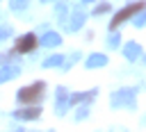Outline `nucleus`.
<instances>
[{"label": "nucleus", "mask_w": 146, "mask_h": 132, "mask_svg": "<svg viewBox=\"0 0 146 132\" xmlns=\"http://www.w3.org/2000/svg\"><path fill=\"white\" fill-rule=\"evenodd\" d=\"M43 93H46V82H34V84H30V86H23L18 93H16V98H18V102H25V105H32V102H39L41 98H43Z\"/></svg>", "instance_id": "nucleus-1"}, {"label": "nucleus", "mask_w": 146, "mask_h": 132, "mask_svg": "<svg viewBox=\"0 0 146 132\" xmlns=\"http://www.w3.org/2000/svg\"><path fill=\"white\" fill-rule=\"evenodd\" d=\"M139 9H146V2L144 0H137V2H130V5H125L123 9H119L116 14H114V18H112V23H110V30H116L121 23H125V20H130Z\"/></svg>", "instance_id": "nucleus-2"}, {"label": "nucleus", "mask_w": 146, "mask_h": 132, "mask_svg": "<svg viewBox=\"0 0 146 132\" xmlns=\"http://www.w3.org/2000/svg\"><path fill=\"white\" fill-rule=\"evenodd\" d=\"M135 93H137V89L123 86V89L112 93L110 102H112V107H130V109H135Z\"/></svg>", "instance_id": "nucleus-3"}, {"label": "nucleus", "mask_w": 146, "mask_h": 132, "mask_svg": "<svg viewBox=\"0 0 146 132\" xmlns=\"http://www.w3.org/2000/svg\"><path fill=\"white\" fill-rule=\"evenodd\" d=\"M36 46H39V41H36V36H34L32 32L16 39V52H32Z\"/></svg>", "instance_id": "nucleus-4"}, {"label": "nucleus", "mask_w": 146, "mask_h": 132, "mask_svg": "<svg viewBox=\"0 0 146 132\" xmlns=\"http://www.w3.org/2000/svg\"><path fill=\"white\" fill-rule=\"evenodd\" d=\"M55 112L59 114V116H64L66 114V109H68V105H71V100H68V91L64 89V86H57V91H55Z\"/></svg>", "instance_id": "nucleus-5"}, {"label": "nucleus", "mask_w": 146, "mask_h": 132, "mask_svg": "<svg viewBox=\"0 0 146 132\" xmlns=\"http://www.w3.org/2000/svg\"><path fill=\"white\" fill-rule=\"evenodd\" d=\"M39 116H41V107H39V105L14 112V118H21V121H34V118H39Z\"/></svg>", "instance_id": "nucleus-6"}, {"label": "nucleus", "mask_w": 146, "mask_h": 132, "mask_svg": "<svg viewBox=\"0 0 146 132\" xmlns=\"http://www.w3.org/2000/svg\"><path fill=\"white\" fill-rule=\"evenodd\" d=\"M84 18H87L84 9H80V7H78V9L71 14V20H68V27H66V30H68V32H78V30L84 25Z\"/></svg>", "instance_id": "nucleus-7"}, {"label": "nucleus", "mask_w": 146, "mask_h": 132, "mask_svg": "<svg viewBox=\"0 0 146 132\" xmlns=\"http://www.w3.org/2000/svg\"><path fill=\"white\" fill-rule=\"evenodd\" d=\"M96 96H98V89H91V91H78V93H71L68 100H71L73 105H82V102H91Z\"/></svg>", "instance_id": "nucleus-8"}, {"label": "nucleus", "mask_w": 146, "mask_h": 132, "mask_svg": "<svg viewBox=\"0 0 146 132\" xmlns=\"http://www.w3.org/2000/svg\"><path fill=\"white\" fill-rule=\"evenodd\" d=\"M62 43V36L57 34V32H46L43 36H41V46L43 48H55V46H59Z\"/></svg>", "instance_id": "nucleus-9"}, {"label": "nucleus", "mask_w": 146, "mask_h": 132, "mask_svg": "<svg viewBox=\"0 0 146 132\" xmlns=\"http://www.w3.org/2000/svg\"><path fill=\"white\" fill-rule=\"evenodd\" d=\"M123 55H125V59L135 61V59L141 55V46H139V43H135V41H130V43H125V48H123Z\"/></svg>", "instance_id": "nucleus-10"}, {"label": "nucleus", "mask_w": 146, "mask_h": 132, "mask_svg": "<svg viewBox=\"0 0 146 132\" xmlns=\"http://www.w3.org/2000/svg\"><path fill=\"white\" fill-rule=\"evenodd\" d=\"M18 73H21V68H18V66H14V64L2 66V68H0V84H2V82H7V80H11V77H16Z\"/></svg>", "instance_id": "nucleus-11"}, {"label": "nucleus", "mask_w": 146, "mask_h": 132, "mask_svg": "<svg viewBox=\"0 0 146 132\" xmlns=\"http://www.w3.org/2000/svg\"><path fill=\"white\" fill-rule=\"evenodd\" d=\"M107 64V57L105 55H100V52H96V55H91L89 59H87V68H100V66H105Z\"/></svg>", "instance_id": "nucleus-12"}, {"label": "nucleus", "mask_w": 146, "mask_h": 132, "mask_svg": "<svg viewBox=\"0 0 146 132\" xmlns=\"http://www.w3.org/2000/svg\"><path fill=\"white\" fill-rule=\"evenodd\" d=\"M132 23H135V27H144V25H146V9H139V11L132 16Z\"/></svg>", "instance_id": "nucleus-13"}, {"label": "nucleus", "mask_w": 146, "mask_h": 132, "mask_svg": "<svg viewBox=\"0 0 146 132\" xmlns=\"http://www.w3.org/2000/svg\"><path fill=\"white\" fill-rule=\"evenodd\" d=\"M62 61H64L62 55H52V57H48V59L43 61V66H46V68H52V66H59Z\"/></svg>", "instance_id": "nucleus-14"}, {"label": "nucleus", "mask_w": 146, "mask_h": 132, "mask_svg": "<svg viewBox=\"0 0 146 132\" xmlns=\"http://www.w3.org/2000/svg\"><path fill=\"white\" fill-rule=\"evenodd\" d=\"M119 43H121V36H119V32H116V30H112V32H110V36H107V46H110V48H116Z\"/></svg>", "instance_id": "nucleus-15"}, {"label": "nucleus", "mask_w": 146, "mask_h": 132, "mask_svg": "<svg viewBox=\"0 0 146 132\" xmlns=\"http://www.w3.org/2000/svg\"><path fill=\"white\" fill-rule=\"evenodd\" d=\"M9 7L14 11H23V9H27V0H9Z\"/></svg>", "instance_id": "nucleus-16"}, {"label": "nucleus", "mask_w": 146, "mask_h": 132, "mask_svg": "<svg viewBox=\"0 0 146 132\" xmlns=\"http://www.w3.org/2000/svg\"><path fill=\"white\" fill-rule=\"evenodd\" d=\"M87 114H89V107H87V102H82V107L78 109V114H75V121H84L87 118Z\"/></svg>", "instance_id": "nucleus-17"}, {"label": "nucleus", "mask_w": 146, "mask_h": 132, "mask_svg": "<svg viewBox=\"0 0 146 132\" xmlns=\"http://www.w3.org/2000/svg\"><path fill=\"white\" fill-rule=\"evenodd\" d=\"M110 9H112V7H110V2H100V5L94 9V14H96V16H100V14H107Z\"/></svg>", "instance_id": "nucleus-18"}, {"label": "nucleus", "mask_w": 146, "mask_h": 132, "mask_svg": "<svg viewBox=\"0 0 146 132\" xmlns=\"http://www.w3.org/2000/svg\"><path fill=\"white\" fill-rule=\"evenodd\" d=\"M57 18H64L66 16V11H68V5H64V2H57Z\"/></svg>", "instance_id": "nucleus-19"}, {"label": "nucleus", "mask_w": 146, "mask_h": 132, "mask_svg": "<svg viewBox=\"0 0 146 132\" xmlns=\"http://www.w3.org/2000/svg\"><path fill=\"white\" fill-rule=\"evenodd\" d=\"M9 34H11V27H7V25H2V27H0V41H2V39H7Z\"/></svg>", "instance_id": "nucleus-20"}, {"label": "nucleus", "mask_w": 146, "mask_h": 132, "mask_svg": "<svg viewBox=\"0 0 146 132\" xmlns=\"http://www.w3.org/2000/svg\"><path fill=\"white\" fill-rule=\"evenodd\" d=\"M75 59H80V52H75V55L71 57V61H75ZM68 66H71V64H64V68H68Z\"/></svg>", "instance_id": "nucleus-21"}, {"label": "nucleus", "mask_w": 146, "mask_h": 132, "mask_svg": "<svg viewBox=\"0 0 146 132\" xmlns=\"http://www.w3.org/2000/svg\"><path fill=\"white\" fill-rule=\"evenodd\" d=\"M7 59H9V55H0V64H2V61H7Z\"/></svg>", "instance_id": "nucleus-22"}, {"label": "nucleus", "mask_w": 146, "mask_h": 132, "mask_svg": "<svg viewBox=\"0 0 146 132\" xmlns=\"http://www.w3.org/2000/svg\"><path fill=\"white\" fill-rule=\"evenodd\" d=\"M41 2H52V0H41Z\"/></svg>", "instance_id": "nucleus-23"}, {"label": "nucleus", "mask_w": 146, "mask_h": 132, "mask_svg": "<svg viewBox=\"0 0 146 132\" xmlns=\"http://www.w3.org/2000/svg\"><path fill=\"white\" fill-rule=\"evenodd\" d=\"M82 2H94V0H82Z\"/></svg>", "instance_id": "nucleus-24"}, {"label": "nucleus", "mask_w": 146, "mask_h": 132, "mask_svg": "<svg viewBox=\"0 0 146 132\" xmlns=\"http://www.w3.org/2000/svg\"><path fill=\"white\" fill-rule=\"evenodd\" d=\"M144 61H146V57H144Z\"/></svg>", "instance_id": "nucleus-25"}]
</instances>
